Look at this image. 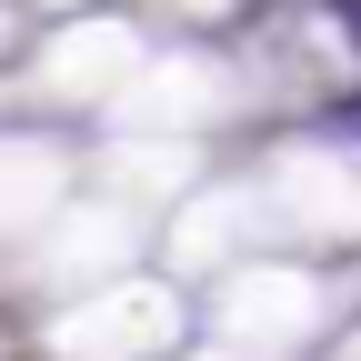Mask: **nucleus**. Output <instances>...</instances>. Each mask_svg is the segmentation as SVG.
Masks as SVG:
<instances>
[{"label": "nucleus", "mask_w": 361, "mask_h": 361, "mask_svg": "<svg viewBox=\"0 0 361 361\" xmlns=\"http://www.w3.org/2000/svg\"><path fill=\"white\" fill-rule=\"evenodd\" d=\"M111 261H121V221H71L61 271H111Z\"/></svg>", "instance_id": "5"}, {"label": "nucleus", "mask_w": 361, "mask_h": 361, "mask_svg": "<svg viewBox=\"0 0 361 361\" xmlns=\"http://www.w3.org/2000/svg\"><path fill=\"white\" fill-rule=\"evenodd\" d=\"M171 331V301L161 291H111V301H90V311H71L61 322V351H141V341H161Z\"/></svg>", "instance_id": "2"}, {"label": "nucleus", "mask_w": 361, "mask_h": 361, "mask_svg": "<svg viewBox=\"0 0 361 361\" xmlns=\"http://www.w3.org/2000/svg\"><path fill=\"white\" fill-rule=\"evenodd\" d=\"M51 201V151H30V141H0V221H20Z\"/></svg>", "instance_id": "4"}, {"label": "nucleus", "mask_w": 361, "mask_h": 361, "mask_svg": "<svg viewBox=\"0 0 361 361\" xmlns=\"http://www.w3.org/2000/svg\"><path fill=\"white\" fill-rule=\"evenodd\" d=\"M251 231H261V201H201L191 221H180V251L211 261V251H231V241H251Z\"/></svg>", "instance_id": "3"}, {"label": "nucleus", "mask_w": 361, "mask_h": 361, "mask_svg": "<svg viewBox=\"0 0 361 361\" xmlns=\"http://www.w3.org/2000/svg\"><path fill=\"white\" fill-rule=\"evenodd\" d=\"M311 322H322V291H311L301 271H261V281L231 291V331H241L251 351H291Z\"/></svg>", "instance_id": "1"}, {"label": "nucleus", "mask_w": 361, "mask_h": 361, "mask_svg": "<svg viewBox=\"0 0 361 361\" xmlns=\"http://www.w3.org/2000/svg\"><path fill=\"white\" fill-rule=\"evenodd\" d=\"M0 40H11V11H0Z\"/></svg>", "instance_id": "6"}]
</instances>
